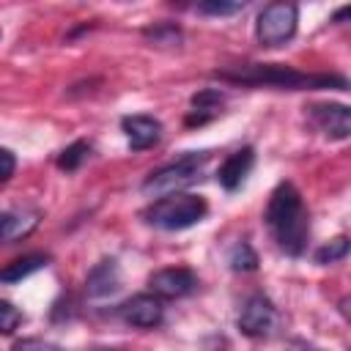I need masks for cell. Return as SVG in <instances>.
Returning a JSON list of instances; mask_svg holds the SVG:
<instances>
[{
	"label": "cell",
	"instance_id": "obj_18",
	"mask_svg": "<svg viewBox=\"0 0 351 351\" xmlns=\"http://www.w3.org/2000/svg\"><path fill=\"white\" fill-rule=\"evenodd\" d=\"M346 255H348V239L346 236H337V239H332L329 244H324L315 252V263H337Z\"/></svg>",
	"mask_w": 351,
	"mask_h": 351
},
{
	"label": "cell",
	"instance_id": "obj_14",
	"mask_svg": "<svg viewBox=\"0 0 351 351\" xmlns=\"http://www.w3.org/2000/svg\"><path fill=\"white\" fill-rule=\"evenodd\" d=\"M49 263V255H41V252H33V255H22L16 261H11L8 266L0 269V282H19L25 277H30L33 271L44 269Z\"/></svg>",
	"mask_w": 351,
	"mask_h": 351
},
{
	"label": "cell",
	"instance_id": "obj_16",
	"mask_svg": "<svg viewBox=\"0 0 351 351\" xmlns=\"http://www.w3.org/2000/svg\"><path fill=\"white\" fill-rule=\"evenodd\" d=\"M88 151H90V148H88V143H85V140L71 143L69 148H63V151H60V156H58V167H60V170H66V173L77 170V167L85 162Z\"/></svg>",
	"mask_w": 351,
	"mask_h": 351
},
{
	"label": "cell",
	"instance_id": "obj_7",
	"mask_svg": "<svg viewBox=\"0 0 351 351\" xmlns=\"http://www.w3.org/2000/svg\"><path fill=\"white\" fill-rule=\"evenodd\" d=\"M148 285H151L154 296H159V299H181V296H186L197 288V277L189 269L170 266V269L154 271L148 277Z\"/></svg>",
	"mask_w": 351,
	"mask_h": 351
},
{
	"label": "cell",
	"instance_id": "obj_9",
	"mask_svg": "<svg viewBox=\"0 0 351 351\" xmlns=\"http://www.w3.org/2000/svg\"><path fill=\"white\" fill-rule=\"evenodd\" d=\"M310 115L315 121V126L326 134V137H335V140H346L348 132H351V112L346 104H313L310 107Z\"/></svg>",
	"mask_w": 351,
	"mask_h": 351
},
{
	"label": "cell",
	"instance_id": "obj_15",
	"mask_svg": "<svg viewBox=\"0 0 351 351\" xmlns=\"http://www.w3.org/2000/svg\"><path fill=\"white\" fill-rule=\"evenodd\" d=\"M222 107V93L219 90H200L192 96V115L186 118V123H206L208 118L217 115V110Z\"/></svg>",
	"mask_w": 351,
	"mask_h": 351
},
{
	"label": "cell",
	"instance_id": "obj_2",
	"mask_svg": "<svg viewBox=\"0 0 351 351\" xmlns=\"http://www.w3.org/2000/svg\"><path fill=\"white\" fill-rule=\"evenodd\" d=\"M217 80L228 82H244V85H274V88H288V90H302V88H346V77H329V74H304L288 66H263V63H250L239 66L233 71H214Z\"/></svg>",
	"mask_w": 351,
	"mask_h": 351
},
{
	"label": "cell",
	"instance_id": "obj_22",
	"mask_svg": "<svg viewBox=\"0 0 351 351\" xmlns=\"http://www.w3.org/2000/svg\"><path fill=\"white\" fill-rule=\"evenodd\" d=\"M14 351H63V348L44 337H22L14 343Z\"/></svg>",
	"mask_w": 351,
	"mask_h": 351
},
{
	"label": "cell",
	"instance_id": "obj_19",
	"mask_svg": "<svg viewBox=\"0 0 351 351\" xmlns=\"http://www.w3.org/2000/svg\"><path fill=\"white\" fill-rule=\"evenodd\" d=\"M145 38H151L154 44L170 47V44H178L181 41V30L176 25H156V27H148L145 30Z\"/></svg>",
	"mask_w": 351,
	"mask_h": 351
},
{
	"label": "cell",
	"instance_id": "obj_1",
	"mask_svg": "<svg viewBox=\"0 0 351 351\" xmlns=\"http://www.w3.org/2000/svg\"><path fill=\"white\" fill-rule=\"evenodd\" d=\"M263 219H266V228L271 230V236L282 252H288V255L304 252L307 236H310V217H307V208H304L299 189L291 181L277 184V189L269 197Z\"/></svg>",
	"mask_w": 351,
	"mask_h": 351
},
{
	"label": "cell",
	"instance_id": "obj_20",
	"mask_svg": "<svg viewBox=\"0 0 351 351\" xmlns=\"http://www.w3.org/2000/svg\"><path fill=\"white\" fill-rule=\"evenodd\" d=\"M244 5L247 3H241V0H236V3H217V0H211V3H200L197 11L208 14V16H230V14H241Z\"/></svg>",
	"mask_w": 351,
	"mask_h": 351
},
{
	"label": "cell",
	"instance_id": "obj_6",
	"mask_svg": "<svg viewBox=\"0 0 351 351\" xmlns=\"http://www.w3.org/2000/svg\"><path fill=\"white\" fill-rule=\"evenodd\" d=\"M274 324H277V310H274V304H271L263 293H252V296L244 302L241 313H239V329H241L247 337H263V335H269V332L274 329Z\"/></svg>",
	"mask_w": 351,
	"mask_h": 351
},
{
	"label": "cell",
	"instance_id": "obj_17",
	"mask_svg": "<svg viewBox=\"0 0 351 351\" xmlns=\"http://www.w3.org/2000/svg\"><path fill=\"white\" fill-rule=\"evenodd\" d=\"M230 269L233 271H255L258 269V255L247 241H239L230 250Z\"/></svg>",
	"mask_w": 351,
	"mask_h": 351
},
{
	"label": "cell",
	"instance_id": "obj_10",
	"mask_svg": "<svg viewBox=\"0 0 351 351\" xmlns=\"http://www.w3.org/2000/svg\"><path fill=\"white\" fill-rule=\"evenodd\" d=\"M121 129L126 132L132 151H145V148L156 145L159 134H162V123L154 115H126V118H121Z\"/></svg>",
	"mask_w": 351,
	"mask_h": 351
},
{
	"label": "cell",
	"instance_id": "obj_13",
	"mask_svg": "<svg viewBox=\"0 0 351 351\" xmlns=\"http://www.w3.org/2000/svg\"><path fill=\"white\" fill-rule=\"evenodd\" d=\"M85 288H88V296H110V293H115L118 288H121V271H118V263L112 261V258H104V261H99L90 271H88V282H85Z\"/></svg>",
	"mask_w": 351,
	"mask_h": 351
},
{
	"label": "cell",
	"instance_id": "obj_4",
	"mask_svg": "<svg viewBox=\"0 0 351 351\" xmlns=\"http://www.w3.org/2000/svg\"><path fill=\"white\" fill-rule=\"evenodd\" d=\"M206 159H208L206 151H200V154H184L181 159H176V162L154 170L143 181V186H140L143 195H148V197H167V195L181 192L184 186H189L197 178V173L206 165Z\"/></svg>",
	"mask_w": 351,
	"mask_h": 351
},
{
	"label": "cell",
	"instance_id": "obj_5",
	"mask_svg": "<svg viewBox=\"0 0 351 351\" xmlns=\"http://www.w3.org/2000/svg\"><path fill=\"white\" fill-rule=\"evenodd\" d=\"M299 25V8L296 3H269L255 22V36L263 47H280L293 38Z\"/></svg>",
	"mask_w": 351,
	"mask_h": 351
},
{
	"label": "cell",
	"instance_id": "obj_24",
	"mask_svg": "<svg viewBox=\"0 0 351 351\" xmlns=\"http://www.w3.org/2000/svg\"><path fill=\"white\" fill-rule=\"evenodd\" d=\"M346 14H348V8H340V11L335 14V22H343V19H346Z\"/></svg>",
	"mask_w": 351,
	"mask_h": 351
},
{
	"label": "cell",
	"instance_id": "obj_11",
	"mask_svg": "<svg viewBox=\"0 0 351 351\" xmlns=\"http://www.w3.org/2000/svg\"><path fill=\"white\" fill-rule=\"evenodd\" d=\"M252 165H255V151H252L250 145L233 151V154L219 165V170H217V181H219V186L228 189V192L239 189V186L244 184V178L250 176Z\"/></svg>",
	"mask_w": 351,
	"mask_h": 351
},
{
	"label": "cell",
	"instance_id": "obj_21",
	"mask_svg": "<svg viewBox=\"0 0 351 351\" xmlns=\"http://www.w3.org/2000/svg\"><path fill=\"white\" fill-rule=\"evenodd\" d=\"M19 324H22V313L11 302L0 299V335H11Z\"/></svg>",
	"mask_w": 351,
	"mask_h": 351
},
{
	"label": "cell",
	"instance_id": "obj_12",
	"mask_svg": "<svg viewBox=\"0 0 351 351\" xmlns=\"http://www.w3.org/2000/svg\"><path fill=\"white\" fill-rule=\"evenodd\" d=\"M41 214L33 208H11L5 214H0V241L3 244H14L27 239L36 228H38Z\"/></svg>",
	"mask_w": 351,
	"mask_h": 351
},
{
	"label": "cell",
	"instance_id": "obj_8",
	"mask_svg": "<svg viewBox=\"0 0 351 351\" xmlns=\"http://www.w3.org/2000/svg\"><path fill=\"white\" fill-rule=\"evenodd\" d=\"M121 318H123L129 326L154 329V326H159L162 318H165L162 299L154 296V293H137V296H132L129 302L121 304Z\"/></svg>",
	"mask_w": 351,
	"mask_h": 351
},
{
	"label": "cell",
	"instance_id": "obj_3",
	"mask_svg": "<svg viewBox=\"0 0 351 351\" xmlns=\"http://www.w3.org/2000/svg\"><path fill=\"white\" fill-rule=\"evenodd\" d=\"M208 214V206L200 195H189V192H176L167 197L154 200L143 217L148 225L162 228V230H184L192 228L195 222H200Z\"/></svg>",
	"mask_w": 351,
	"mask_h": 351
},
{
	"label": "cell",
	"instance_id": "obj_23",
	"mask_svg": "<svg viewBox=\"0 0 351 351\" xmlns=\"http://www.w3.org/2000/svg\"><path fill=\"white\" fill-rule=\"evenodd\" d=\"M16 170V159L8 148H0V181H8Z\"/></svg>",
	"mask_w": 351,
	"mask_h": 351
}]
</instances>
